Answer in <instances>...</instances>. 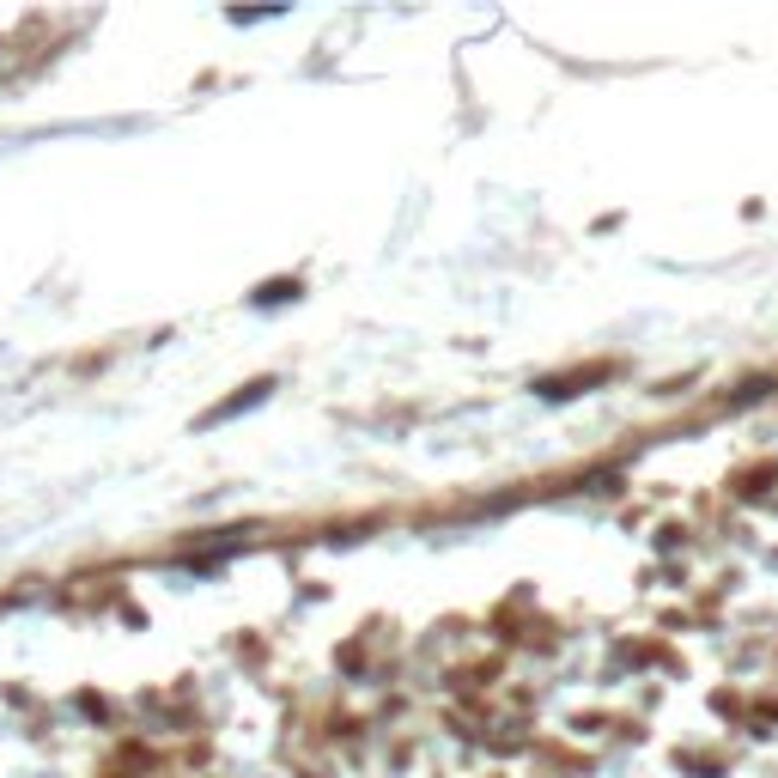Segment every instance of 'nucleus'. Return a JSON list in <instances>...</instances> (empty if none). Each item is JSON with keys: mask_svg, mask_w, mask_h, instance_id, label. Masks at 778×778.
I'll return each instance as SVG.
<instances>
[]
</instances>
